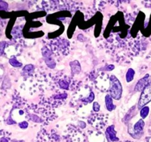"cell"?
<instances>
[{
  "label": "cell",
  "instance_id": "8992f818",
  "mask_svg": "<svg viewBox=\"0 0 151 142\" xmlns=\"http://www.w3.org/2000/svg\"><path fill=\"white\" fill-rule=\"evenodd\" d=\"M113 98L111 96V95H106V98H105V102H106V109L109 111L111 112L114 109L116 108V106L113 103Z\"/></svg>",
  "mask_w": 151,
  "mask_h": 142
},
{
  "label": "cell",
  "instance_id": "ba28073f",
  "mask_svg": "<svg viewBox=\"0 0 151 142\" xmlns=\"http://www.w3.org/2000/svg\"><path fill=\"white\" fill-rule=\"evenodd\" d=\"M149 112H150V108H149V106H145L144 107H142L140 109V116L142 117V119H145V118L147 117Z\"/></svg>",
  "mask_w": 151,
  "mask_h": 142
},
{
  "label": "cell",
  "instance_id": "6da1fadb",
  "mask_svg": "<svg viewBox=\"0 0 151 142\" xmlns=\"http://www.w3.org/2000/svg\"><path fill=\"white\" fill-rule=\"evenodd\" d=\"M110 93L111 96L116 100H119L122 97V84L115 75H111L110 77Z\"/></svg>",
  "mask_w": 151,
  "mask_h": 142
},
{
  "label": "cell",
  "instance_id": "4fadbf2b",
  "mask_svg": "<svg viewBox=\"0 0 151 142\" xmlns=\"http://www.w3.org/2000/svg\"><path fill=\"white\" fill-rule=\"evenodd\" d=\"M52 52L49 50L48 48H43L42 49V55L45 59H48V58H50V56H52Z\"/></svg>",
  "mask_w": 151,
  "mask_h": 142
},
{
  "label": "cell",
  "instance_id": "ffe728a7",
  "mask_svg": "<svg viewBox=\"0 0 151 142\" xmlns=\"http://www.w3.org/2000/svg\"><path fill=\"white\" fill-rule=\"evenodd\" d=\"M78 124H79L78 125H79L82 129L85 128V127H86V124L83 121H79V122H78Z\"/></svg>",
  "mask_w": 151,
  "mask_h": 142
},
{
  "label": "cell",
  "instance_id": "30bf717a",
  "mask_svg": "<svg viewBox=\"0 0 151 142\" xmlns=\"http://www.w3.org/2000/svg\"><path fill=\"white\" fill-rule=\"evenodd\" d=\"M9 62H10V64L13 67H21L22 65V64L20 63V62H19L17 59H15V58L10 59V60H9Z\"/></svg>",
  "mask_w": 151,
  "mask_h": 142
},
{
  "label": "cell",
  "instance_id": "7c38bea8",
  "mask_svg": "<svg viewBox=\"0 0 151 142\" xmlns=\"http://www.w3.org/2000/svg\"><path fill=\"white\" fill-rule=\"evenodd\" d=\"M45 62L47 64V66L50 68H55V62L53 59H52L51 58H48V59H45Z\"/></svg>",
  "mask_w": 151,
  "mask_h": 142
},
{
  "label": "cell",
  "instance_id": "277c9868",
  "mask_svg": "<svg viewBox=\"0 0 151 142\" xmlns=\"http://www.w3.org/2000/svg\"><path fill=\"white\" fill-rule=\"evenodd\" d=\"M149 74H147V75H145L142 78L139 80V81L137 82V84H136L135 86V91L137 92H140V91H142L144 90L145 87H146V85L147 84V83L149 82Z\"/></svg>",
  "mask_w": 151,
  "mask_h": 142
},
{
  "label": "cell",
  "instance_id": "9a60e30c",
  "mask_svg": "<svg viewBox=\"0 0 151 142\" xmlns=\"http://www.w3.org/2000/svg\"><path fill=\"white\" fill-rule=\"evenodd\" d=\"M34 70V66L32 64H27L24 67L23 70L24 72H31Z\"/></svg>",
  "mask_w": 151,
  "mask_h": 142
},
{
  "label": "cell",
  "instance_id": "3957f363",
  "mask_svg": "<svg viewBox=\"0 0 151 142\" xmlns=\"http://www.w3.org/2000/svg\"><path fill=\"white\" fill-rule=\"evenodd\" d=\"M106 137L109 142H117L119 139L116 136V131L114 130V125H111L106 129Z\"/></svg>",
  "mask_w": 151,
  "mask_h": 142
},
{
  "label": "cell",
  "instance_id": "2e32d148",
  "mask_svg": "<svg viewBox=\"0 0 151 142\" xmlns=\"http://www.w3.org/2000/svg\"><path fill=\"white\" fill-rule=\"evenodd\" d=\"M7 8H8V4H7V3L4 1H0V9L1 10H7Z\"/></svg>",
  "mask_w": 151,
  "mask_h": 142
},
{
  "label": "cell",
  "instance_id": "e0dca14e",
  "mask_svg": "<svg viewBox=\"0 0 151 142\" xmlns=\"http://www.w3.org/2000/svg\"><path fill=\"white\" fill-rule=\"evenodd\" d=\"M100 109V106L97 102H94L93 104V110L94 112H99Z\"/></svg>",
  "mask_w": 151,
  "mask_h": 142
},
{
  "label": "cell",
  "instance_id": "d6986e66",
  "mask_svg": "<svg viewBox=\"0 0 151 142\" xmlns=\"http://www.w3.org/2000/svg\"><path fill=\"white\" fill-rule=\"evenodd\" d=\"M4 42H0V55L2 54L3 50H4Z\"/></svg>",
  "mask_w": 151,
  "mask_h": 142
},
{
  "label": "cell",
  "instance_id": "5b68a950",
  "mask_svg": "<svg viewBox=\"0 0 151 142\" xmlns=\"http://www.w3.org/2000/svg\"><path fill=\"white\" fill-rule=\"evenodd\" d=\"M145 127V122L142 119H139L137 123L135 124L134 127V133H135V135H134V138H137V136L139 135V138L141 137L140 136V134L141 133H143V130H144Z\"/></svg>",
  "mask_w": 151,
  "mask_h": 142
},
{
  "label": "cell",
  "instance_id": "52a82bcc",
  "mask_svg": "<svg viewBox=\"0 0 151 142\" xmlns=\"http://www.w3.org/2000/svg\"><path fill=\"white\" fill-rule=\"evenodd\" d=\"M70 67L72 71L75 74H78L81 72V66L80 64L78 61H73V62H70Z\"/></svg>",
  "mask_w": 151,
  "mask_h": 142
},
{
  "label": "cell",
  "instance_id": "9c48e42d",
  "mask_svg": "<svg viewBox=\"0 0 151 142\" xmlns=\"http://www.w3.org/2000/svg\"><path fill=\"white\" fill-rule=\"evenodd\" d=\"M134 75H135V71L132 69V68H130L128 70L126 73V81L127 82H131L134 79Z\"/></svg>",
  "mask_w": 151,
  "mask_h": 142
},
{
  "label": "cell",
  "instance_id": "ac0fdd59",
  "mask_svg": "<svg viewBox=\"0 0 151 142\" xmlns=\"http://www.w3.org/2000/svg\"><path fill=\"white\" fill-rule=\"evenodd\" d=\"M19 126L22 129H27L28 127V123L27 121H22V122L19 123Z\"/></svg>",
  "mask_w": 151,
  "mask_h": 142
},
{
  "label": "cell",
  "instance_id": "44dd1931",
  "mask_svg": "<svg viewBox=\"0 0 151 142\" xmlns=\"http://www.w3.org/2000/svg\"><path fill=\"white\" fill-rule=\"evenodd\" d=\"M114 69V65H109V67H107V70L109 71L112 70Z\"/></svg>",
  "mask_w": 151,
  "mask_h": 142
},
{
  "label": "cell",
  "instance_id": "5bb4252c",
  "mask_svg": "<svg viewBox=\"0 0 151 142\" xmlns=\"http://www.w3.org/2000/svg\"><path fill=\"white\" fill-rule=\"evenodd\" d=\"M94 93H93V92H91V93H90L89 96H88V97L85 98V99H83V101L90 103V102H92L93 101H94Z\"/></svg>",
  "mask_w": 151,
  "mask_h": 142
},
{
  "label": "cell",
  "instance_id": "7a4b0ae2",
  "mask_svg": "<svg viewBox=\"0 0 151 142\" xmlns=\"http://www.w3.org/2000/svg\"><path fill=\"white\" fill-rule=\"evenodd\" d=\"M151 101V81H149L144 90L142 91L139 100L138 102V108L141 109L146 104Z\"/></svg>",
  "mask_w": 151,
  "mask_h": 142
},
{
  "label": "cell",
  "instance_id": "7402d4cb",
  "mask_svg": "<svg viewBox=\"0 0 151 142\" xmlns=\"http://www.w3.org/2000/svg\"><path fill=\"white\" fill-rule=\"evenodd\" d=\"M0 142H8V140H7V138H6L3 137L0 139Z\"/></svg>",
  "mask_w": 151,
  "mask_h": 142
},
{
  "label": "cell",
  "instance_id": "8fae6325",
  "mask_svg": "<svg viewBox=\"0 0 151 142\" xmlns=\"http://www.w3.org/2000/svg\"><path fill=\"white\" fill-rule=\"evenodd\" d=\"M59 86L61 89H63V90H68L69 89V83L64 79H61L58 81Z\"/></svg>",
  "mask_w": 151,
  "mask_h": 142
}]
</instances>
